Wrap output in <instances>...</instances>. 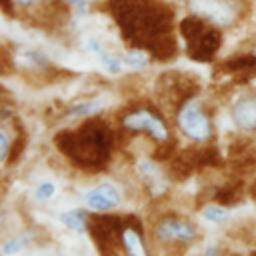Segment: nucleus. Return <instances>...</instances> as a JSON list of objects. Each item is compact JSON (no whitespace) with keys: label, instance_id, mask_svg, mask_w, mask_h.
Returning <instances> with one entry per match:
<instances>
[{"label":"nucleus","instance_id":"nucleus-13","mask_svg":"<svg viewBox=\"0 0 256 256\" xmlns=\"http://www.w3.org/2000/svg\"><path fill=\"white\" fill-rule=\"evenodd\" d=\"M124 62L132 68H142L146 64V56H144V52H128L124 56Z\"/></svg>","mask_w":256,"mask_h":256},{"label":"nucleus","instance_id":"nucleus-11","mask_svg":"<svg viewBox=\"0 0 256 256\" xmlns=\"http://www.w3.org/2000/svg\"><path fill=\"white\" fill-rule=\"evenodd\" d=\"M22 248H24V238H12V240L2 244V254L12 256V254H18Z\"/></svg>","mask_w":256,"mask_h":256},{"label":"nucleus","instance_id":"nucleus-17","mask_svg":"<svg viewBox=\"0 0 256 256\" xmlns=\"http://www.w3.org/2000/svg\"><path fill=\"white\" fill-rule=\"evenodd\" d=\"M64 2L70 6H84V0H64Z\"/></svg>","mask_w":256,"mask_h":256},{"label":"nucleus","instance_id":"nucleus-4","mask_svg":"<svg viewBox=\"0 0 256 256\" xmlns=\"http://www.w3.org/2000/svg\"><path fill=\"white\" fill-rule=\"evenodd\" d=\"M86 200V206L90 210H96V212H102V210H110L114 208L118 202H120V194L114 186L110 184H102V186H96L92 190L86 192L84 196Z\"/></svg>","mask_w":256,"mask_h":256},{"label":"nucleus","instance_id":"nucleus-6","mask_svg":"<svg viewBox=\"0 0 256 256\" xmlns=\"http://www.w3.org/2000/svg\"><path fill=\"white\" fill-rule=\"evenodd\" d=\"M156 236L160 240H192L194 228L180 220H166L156 228Z\"/></svg>","mask_w":256,"mask_h":256},{"label":"nucleus","instance_id":"nucleus-1","mask_svg":"<svg viewBox=\"0 0 256 256\" xmlns=\"http://www.w3.org/2000/svg\"><path fill=\"white\" fill-rule=\"evenodd\" d=\"M188 8L198 18L216 26H230L240 14L236 0H188Z\"/></svg>","mask_w":256,"mask_h":256},{"label":"nucleus","instance_id":"nucleus-10","mask_svg":"<svg viewBox=\"0 0 256 256\" xmlns=\"http://www.w3.org/2000/svg\"><path fill=\"white\" fill-rule=\"evenodd\" d=\"M204 218L210 222H224L228 218V212L224 208H218V206H208L204 210Z\"/></svg>","mask_w":256,"mask_h":256},{"label":"nucleus","instance_id":"nucleus-7","mask_svg":"<svg viewBox=\"0 0 256 256\" xmlns=\"http://www.w3.org/2000/svg\"><path fill=\"white\" fill-rule=\"evenodd\" d=\"M122 242H124V250L128 256H146V250H144V244H142V238L136 230L132 228H126L122 232Z\"/></svg>","mask_w":256,"mask_h":256},{"label":"nucleus","instance_id":"nucleus-15","mask_svg":"<svg viewBox=\"0 0 256 256\" xmlns=\"http://www.w3.org/2000/svg\"><path fill=\"white\" fill-rule=\"evenodd\" d=\"M100 106L98 104H86V106H76L72 110V114H90V112H96Z\"/></svg>","mask_w":256,"mask_h":256},{"label":"nucleus","instance_id":"nucleus-14","mask_svg":"<svg viewBox=\"0 0 256 256\" xmlns=\"http://www.w3.org/2000/svg\"><path fill=\"white\" fill-rule=\"evenodd\" d=\"M6 154H8V136H6V130L0 132V160H6Z\"/></svg>","mask_w":256,"mask_h":256},{"label":"nucleus","instance_id":"nucleus-9","mask_svg":"<svg viewBox=\"0 0 256 256\" xmlns=\"http://www.w3.org/2000/svg\"><path fill=\"white\" fill-rule=\"evenodd\" d=\"M62 222H64L70 230H74V232H82V230H84L82 216L76 214V212H66V214H62Z\"/></svg>","mask_w":256,"mask_h":256},{"label":"nucleus","instance_id":"nucleus-8","mask_svg":"<svg viewBox=\"0 0 256 256\" xmlns=\"http://www.w3.org/2000/svg\"><path fill=\"white\" fill-rule=\"evenodd\" d=\"M54 192H56V186L52 184V182H42L38 188H36V192H34V196H36V200L38 202H48L52 196H54Z\"/></svg>","mask_w":256,"mask_h":256},{"label":"nucleus","instance_id":"nucleus-2","mask_svg":"<svg viewBox=\"0 0 256 256\" xmlns=\"http://www.w3.org/2000/svg\"><path fill=\"white\" fill-rule=\"evenodd\" d=\"M178 126L186 136L192 140H204L210 134V124L204 116V112L198 108L196 102H188L180 112H178Z\"/></svg>","mask_w":256,"mask_h":256},{"label":"nucleus","instance_id":"nucleus-16","mask_svg":"<svg viewBox=\"0 0 256 256\" xmlns=\"http://www.w3.org/2000/svg\"><path fill=\"white\" fill-rule=\"evenodd\" d=\"M14 4H18V6H32V4H36V2H40V0H12Z\"/></svg>","mask_w":256,"mask_h":256},{"label":"nucleus","instance_id":"nucleus-5","mask_svg":"<svg viewBox=\"0 0 256 256\" xmlns=\"http://www.w3.org/2000/svg\"><path fill=\"white\" fill-rule=\"evenodd\" d=\"M232 120L242 130H256V98H242L232 108Z\"/></svg>","mask_w":256,"mask_h":256},{"label":"nucleus","instance_id":"nucleus-3","mask_svg":"<svg viewBox=\"0 0 256 256\" xmlns=\"http://www.w3.org/2000/svg\"><path fill=\"white\" fill-rule=\"evenodd\" d=\"M124 126L132 128V130H146V132H150L156 140H166V136H168L166 126H164L156 116H152L150 112H144V110L126 116V118H124Z\"/></svg>","mask_w":256,"mask_h":256},{"label":"nucleus","instance_id":"nucleus-12","mask_svg":"<svg viewBox=\"0 0 256 256\" xmlns=\"http://www.w3.org/2000/svg\"><path fill=\"white\" fill-rule=\"evenodd\" d=\"M100 60H102V64H104V68L108 70V72H112V74H118L120 72V68H122V64H120V60L116 58V56H112V54H102L100 56Z\"/></svg>","mask_w":256,"mask_h":256}]
</instances>
